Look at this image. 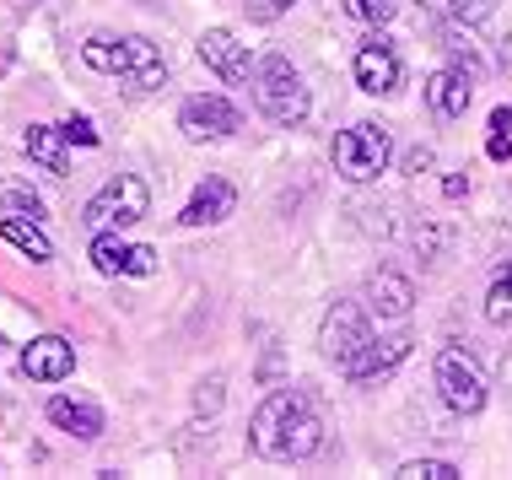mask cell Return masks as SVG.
<instances>
[{"instance_id":"e0dca14e","label":"cell","mask_w":512,"mask_h":480,"mask_svg":"<svg viewBox=\"0 0 512 480\" xmlns=\"http://www.w3.org/2000/svg\"><path fill=\"white\" fill-rule=\"evenodd\" d=\"M22 152L33 157L44 173H54V178L71 173V157H65V130L60 125H33V130L22 135Z\"/></svg>"},{"instance_id":"484cf974","label":"cell","mask_w":512,"mask_h":480,"mask_svg":"<svg viewBox=\"0 0 512 480\" xmlns=\"http://www.w3.org/2000/svg\"><path fill=\"white\" fill-rule=\"evenodd\" d=\"M448 222H421L415 227V249H421V259H442V249H448Z\"/></svg>"},{"instance_id":"5b68a950","label":"cell","mask_w":512,"mask_h":480,"mask_svg":"<svg viewBox=\"0 0 512 480\" xmlns=\"http://www.w3.org/2000/svg\"><path fill=\"white\" fill-rule=\"evenodd\" d=\"M437 394L453 416H480V410H486V373H480L475 356L459 351V346L442 351L437 356Z\"/></svg>"},{"instance_id":"d6a6232c","label":"cell","mask_w":512,"mask_h":480,"mask_svg":"<svg viewBox=\"0 0 512 480\" xmlns=\"http://www.w3.org/2000/svg\"><path fill=\"white\" fill-rule=\"evenodd\" d=\"M486 152H491L496 162H512V135H491V141H486Z\"/></svg>"},{"instance_id":"7402d4cb","label":"cell","mask_w":512,"mask_h":480,"mask_svg":"<svg viewBox=\"0 0 512 480\" xmlns=\"http://www.w3.org/2000/svg\"><path fill=\"white\" fill-rule=\"evenodd\" d=\"M0 211L6 216H44V200H38L33 184H22V178H0Z\"/></svg>"},{"instance_id":"e575fe53","label":"cell","mask_w":512,"mask_h":480,"mask_svg":"<svg viewBox=\"0 0 512 480\" xmlns=\"http://www.w3.org/2000/svg\"><path fill=\"white\" fill-rule=\"evenodd\" d=\"M496 373H502V389H512V351L502 356V367H496Z\"/></svg>"},{"instance_id":"d6986e66","label":"cell","mask_w":512,"mask_h":480,"mask_svg":"<svg viewBox=\"0 0 512 480\" xmlns=\"http://www.w3.org/2000/svg\"><path fill=\"white\" fill-rule=\"evenodd\" d=\"M130 249L135 243H124L119 227H103L87 254H92V265H98V276H124V270H130Z\"/></svg>"},{"instance_id":"3957f363","label":"cell","mask_w":512,"mask_h":480,"mask_svg":"<svg viewBox=\"0 0 512 480\" xmlns=\"http://www.w3.org/2000/svg\"><path fill=\"white\" fill-rule=\"evenodd\" d=\"M389 157H394V135L378 119H362V125L335 135V173L345 184H372V178L389 168Z\"/></svg>"},{"instance_id":"836d02e7","label":"cell","mask_w":512,"mask_h":480,"mask_svg":"<svg viewBox=\"0 0 512 480\" xmlns=\"http://www.w3.org/2000/svg\"><path fill=\"white\" fill-rule=\"evenodd\" d=\"M491 135H512V108H491Z\"/></svg>"},{"instance_id":"ba28073f","label":"cell","mask_w":512,"mask_h":480,"mask_svg":"<svg viewBox=\"0 0 512 480\" xmlns=\"http://www.w3.org/2000/svg\"><path fill=\"white\" fill-rule=\"evenodd\" d=\"M351 76H356V87L372 92V98H383V92H399V76H405V65H399V54L389 38H378L372 33L362 49H356V60H351Z\"/></svg>"},{"instance_id":"7c38bea8","label":"cell","mask_w":512,"mask_h":480,"mask_svg":"<svg viewBox=\"0 0 512 480\" xmlns=\"http://www.w3.org/2000/svg\"><path fill=\"white\" fill-rule=\"evenodd\" d=\"M415 340L410 335H383V340H367L356 356H345L340 362V373L351 378V383H372V378H383V373H394L399 362L410 356Z\"/></svg>"},{"instance_id":"9c48e42d","label":"cell","mask_w":512,"mask_h":480,"mask_svg":"<svg viewBox=\"0 0 512 480\" xmlns=\"http://www.w3.org/2000/svg\"><path fill=\"white\" fill-rule=\"evenodd\" d=\"M200 60H205V71H216L221 81H232V87L254 76V54H248V44L238 33H227V27L200 33Z\"/></svg>"},{"instance_id":"83f0119b","label":"cell","mask_w":512,"mask_h":480,"mask_svg":"<svg viewBox=\"0 0 512 480\" xmlns=\"http://www.w3.org/2000/svg\"><path fill=\"white\" fill-rule=\"evenodd\" d=\"M243 6H248V17H254V22H281L297 0H243Z\"/></svg>"},{"instance_id":"8fae6325","label":"cell","mask_w":512,"mask_h":480,"mask_svg":"<svg viewBox=\"0 0 512 480\" xmlns=\"http://www.w3.org/2000/svg\"><path fill=\"white\" fill-rule=\"evenodd\" d=\"M22 373L33 383H60L76 373V346L65 335H38L22 346Z\"/></svg>"},{"instance_id":"4316f807","label":"cell","mask_w":512,"mask_h":480,"mask_svg":"<svg viewBox=\"0 0 512 480\" xmlns=\"http://www.w3.org/2000/svg\"><path fill=\"white\" fill-rule=\"evenodd\" d=\"M221 400H227V378H205L200 394H195V410H200V416H216Z\"/></svg>"},{"instance_id":"6da1fadb","label":"cell","mask_w":512,"mask_h":480,"mask_svg":"<svg viewBox=\"0 0 512 480\" xmlns=\"http://www.w3.org/2000/svg\"><path fill=\"white\" fill-rule=\"evenodd\" d=\"M248 448L259 459H275V464H297V459H313L324 448V421H318V405L308 389H275L259 400V410L248 416Z\"/></svg>"},{"instance_id":"2e32d148","label":"cell","mask_w":512,"mask_h":480,"mask_svg":"<svg viewBox=\"0 0 512 480\" xmlns=\"http://www.w3.org/2000/svg\"><path fill=\"white\" fill-rule=\"evenodd\" d=\"M49 421L60 432L81 437V443H98V437H103V410L92 400H76V394H54V400H49Z\"/></svg>"},{"instance_id":"8992f818","label":"cell","mask_w":512,"mask_h":480,"mask_svg":"<svg viewBox=\"0 0 512 480\" xmlns=\"http://www.w3.org/2000/svg\"><path fill=\"white\" fill-rule=\"evenodd\" d=\"M372 340V324H367V303H356V297H335L324 313V324H318V351L329 356V362H345V356H356Z\"/></svg>"},{"instance_id":"f546056e","label":"cell","mask_w":512,"mask_h":480,"mask_svg":"<svg viewBox=\"0 0 512 480\" xmlns=\"http://www.w3.org/2000/svg\"><path fill=\"white\" fill-rule=\"evenodd\" d=\"M151 270H157V249L135 243V249H130V270H124V276H151Z\"/></svg>"},{"instance_id":"ffe728a7","label":"cell","mask_w":512,"mask_h":480,"mask_svg":"<svg viewBox=\"0 0 512 480\" xmlns=\"http://www.w3.org/2000/svg\"><path fill=\"white\" fill-rule=\"evenodd\" d=\"M81 65H87V71H103V76H119V65H124V38L92 33L87 44H81Z\"/></svg>"},{"instance_id":"1f68e13d","label":"cell","mask_w":512,"mask_h":480,"mask_svg":"<svg viewBox=\"0 0 512 480\" xmlns=\"http://www.w3.org/2000/svg\"><path fill=\"white\" fill-rule=\"evenodd\" d=\"M442 195H448V200H464V195H469V178H464V173H448V178H442Z\"/></svg>"},{"instance_id":"4dcf8cb0","label":"cell","mask_w":512,"mask_h":480,"mask_svg":"<svg viewBox=\"0 0 512 480\" xmlns=\"http://www.w3.org/2000/svg\"><path fill=\"white\" fill-rule=\"evenodd\" d=\"M426 168H432V152H426V146H415V152L405 157V173H410V178H421Z\"/></svg>"},{"instance_id":"ac0fdd59","label":"cell","mask_w":512,"mask_h":480,"mask_svg":"<svg viewBox=\"0 0 512 480\" xmlns=\"http://www.w3.org/2000/svg\"><path fill=\"white\" fill-rule=\"evenodd\" d=\"M0 238H6L11 249H22L33 265H49L54 259V243L38 232V222H27V216H0Z\"/></svg>"},{"instance_id":"f1b7e54d","label":"cell","mask_w":512,"mask_h":480,"mask_svg":"<svg viewBox=\"0 0 512 480\" xmlns=\"http://www.w3.org/2000/svg\"><path fill=\"white\" fill-rule=\"evenodd\" d=\"M60 130H65V141H76V146H98V130H92V119H81V114H71Z\"/></svg>"},{"instance_id":"277c9868","label":"cell","mask_w":512,"mask_h":480,"mask_svg":"<svg viewBox=\"0 0 512 480\" xmlns=\"http://www.w3.org/2000/svg\"><path fill=\"white\" fill-rule=\"evenodd\" d=\"M146 211H151V189H146V178L114 173V178H108V184L98 189V195L87 200L81 222H87L92 232H103V227H135Z\"/></svg>"},{"instance_id":"cb8c5ba5","label":"cell","mask_w":512,"mask_h":480,"mask_svg":"<svg viewBox=\"0 0 512 480\" xmlns=\"http://www.w3.org/2000/svg\"><path fill=\"white\" fill-rule=\"evenodd\" d=\"M394 0H345V17H356V22H367V27H389L394 22Z\"/></svg>"},{"instance_id":"d4e9b609","label":"cell","mask_w":512,"mask_h":480,"mask_svg":"<svg viewBox=\"0 0 512 480\" xmlns=\"http://www.w3.org/2000/svg\"><path fill=\"white\" fill-rule=\"evenodd\" d=\"M399 480H459V464H448V459H410L405 470H399Z\"/></svg>"},{"instance_id":"603a6c76","label":"cell","mask_w":512,"mask_h":480,"mask_svg":"<svg viewBox=\"0 0 512 480\" xmlns=\"http://www.w3.org/2000/svg\"><path fill=\"white\" fill-rule=\"evenodd\" d=\"M426 11H437L442 22H459V27H469V22H486L491 11H496V0H421Z\"/></svg>"},{"instance_id":"44dd1931","label":"cell","mask_w":512,"mask_h":480,"mask_svg":"<svg viewBox=\"0 0 512 480\" xmlns=\"http://www.w3.org/2000/svg\"><path fill=\"white\" fill-rule=\"evenodd\" d=\"M486 324L512 329V259L491 276V292H486Z\"/></svg>"},{"instance_id":"4fadbf2b","label":"cell","mask_w":512,"mask_h":480,"mask_svg":"<svg viewBox=\"0 0 512 480\" xmlns=\"http://www.w3.org/2000/svg\"><path fill=\"white\" fill-rule=\"evenodd\" d=\"M232 205H238V189H232L221 173H211V178H200V184H195V195H189V205H184L178 222H184V227H216V222H227V216H232Z\"/></svg>"},{"instance_id":"52a82bcc","label":"cell","mask_w":512,"mask_h":480,"mask_svg":"<svg viewBox=\"0 0 512 480\" xmlns=\"http://www.w3.org/2000/svg\"><path fill=\"white\" fill-rule=\"evenodd\" d=\"M178 130L189 141H227V135L243 130V114L227 98H216V92H195V98H184V108H178Z\"/></svg>"},{"instance_id":"5bb4252c","label":"cell","mask_w":512,"mask_h":480,"mask_svg":"<svg viewBox=\"0 0 512 480\" xmlns=\"http://www.w3.org/2000/svg\"><path fill=\"white\" fill-rule=\"evenodd\" d=\"M119 81H130L135 92H157L168 81V60L151 38H124V65H119Z\"/></svg>"},{"instance_id":"7a4b0ae2","label":"cell","mask_w":512,"mask_h":480,"mask_svg":"<svg viewBox=\"0 0 512 480\" xmlns=\"http://www.w3.org/2000/svg\"><path fill=\"white\" fill-rule=\"evenodd\" d=\"M254 103H259V114L270 119V125H302L308 119V87H302V76H297V65L286 60V54H270V60H259L254 65Z\"/></svg>"},{"instance_id":"30bf717a","label":"cell","mask_w":512,"mask_h":480,"mask_svg":"<svg viewBox=\"0 0 512 480\" xmlns=\"http://www.w3.org/2000/svg\"><path fill=\"white\" fill-rule=\"evenodd\" d=\"M426 103H432L437 119H464L469 103H475V71H464V65L432 71L426 76Z\"/></svg>"},{"instance_id":"9a60e30c","label":"cell","mask_w":512,"mask_h":480,"mask_svg":"<svg viewBox=\"0 0 512 480\" xmlns=\"http://www.w3.org/2000/svg\"><path fill=\"white\" fill-rule=\"evenodd\" d=\"M410 308H415V286L410 276H399V270H378V276L367 281V313H378V319H410Z\"/></svg>"}]
</instances>
